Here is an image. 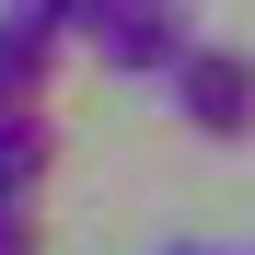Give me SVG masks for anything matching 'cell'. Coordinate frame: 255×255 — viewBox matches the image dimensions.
Instances as JSON below:
<instances>
[{"label":"cell","mask_w":255,"mask_h":255,"mask_svg":"<svg viewBox=\"0 0 255 255\" xmlns=\"http://www.w3.org/2000/svg\"><path fill=\"white\" fill-rule=\"evenodd\" d=\"M81 47H93L116 81H162V70L197 47V23H186V0H93Z\"/></svg>","instance_id":"cell-1"},{"label":"cell","mask_w":255,"mask_h":255,"mask_svg":"<svg viewBox=\"0 0 255 255\" xmlns=\"http://www.w3.org/2000/svg\"><path fill=\"white\" fill-rule=\"evenodd\" d=\"M162 93H174V116L197 128V139H255V58L244 47H209L197 35V47L162 70Z\"/></svg>","instance_id":"cell-2"},{"label":"cell","mask_w":255,"mask_h":255,"mask_svg":"<svg viewBox=\"0 0 255 255\" xmlns=\"http://www.w3.org/2000/svg\"><path fill=\"white\" fill-rule=\"evenodd\" d=\"M58 174V116L47 93H0V197H35Z\"/></svg>","instance_id":"cell-3"},{"label":"cell","mask_w":255,"mask_h":255,"mask_svg":"<svg viewBox=\"0 0 255 255\" xmlns=\"http://www.w3.org/2000/svg\"><path fill=\"white\" fill-rule=\"evenodd\" d=\"M58 47H70L58 23H35V12L0 0V93H47V81H58Z\"/></svg>","instance_id":"cell-4"},{"label":"cell","mask_w":255,"mask_h":255,"mask_svg":"<svg viewBox=\"0 0 255 255\" xmlns=\"http://www.w3.org/2000/svg\"><path fill=\"white\" fill-rule=\"evenodd\" d=\"M12 12H35V23H58V35H81V23H93V0H12Z\"/></svg>","instance_id":"cell-5"},{"label":"cell","mask_w":255,"mask_h":255,"mask_svg":"<svg viewBox=\"0 0 255 255\" xmlns=\"http://www.w3.org/2000/svg\"><path fill=\"white\" fill-rule=\"evenodd\" d=\"M35 244V197H0V255H23Z\"/></svg>","instance_id":"cell-6"}]
</instances>
